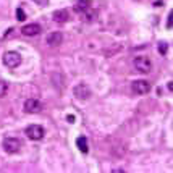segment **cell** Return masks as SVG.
<instances>
[{"mask_svg": "<svg viewBox=\"0 0 173 173\" xmlns=\"http://www.w3.org/2000/svg\"><path fill=\"white\" fill-rule=\"evenodd\" d=\"M2 146H3V151L7 154H16L21 147V141L16 138H5Z\"/></svg>", "mask_w": 173, "mask_h": 173, "instance_id": "obj_3", "label": "cell"}, {"mask_svg": "<svg viewBox=\"0 0 173 173\" xmlns=\"http://www.w3.org/2000/svg\"><path fill=\"white\" fill-rule=\"evenodd\" d=\"M52 18H54L55 23H66V21L70 20V13H68V10H65V8L55 10L54 15H52Z\"/></svg>", "mask_w": 173, "mask_h": 173, "instance_id": "obj_10", "label": "cell"}, {"mask_svg": "<svg viewBox=\"0 0 173 173\" xmlns=\"http://www.w3.org/2000/svg\"><path fill=\"white\" fill-rule=\"evenodd\" d=\"M91 7V2L89 0H78L76 3H74V12L76 13H82L84 10H87Z\"/></svg>", "mask_w": 173, "mask_h": 173, "instance_id": "obj_11", "label": "cell"}, {"mask_svg": "<svg viewBox=\"0 0 173 173\" xmlns=\"http://www.w3.org/2000/svg\"><path fill=\"white\" fill-rule=\"evenodd\" d=\"M131 89L134 94H147L149 91H151V84H149V81H146V79H138V81H134L131 84Z\"/></svg>", "mask_w": 173, "mask_h": 173, "instance_id": "obj_6", "label": "cell"}, {"mask_svg": "<svg viewBox=\"0 0 173 173\" xmlns=\"http://www.w3.org/2000/svg\"><path fill=\"white\" fill-rule=\"evenodd\" d=\"M16 18L20 21H25L26 20V13H25V10L21 8V7H20V8H16Z\"/></svg>", "mask_w": 173, "mask_h": 173, "instance_id": "obj_15", "label": "cell"}, {"mask_svg": "<svg viewBox=\"0 0 173 173\" xmlns=\"http://www.w3.org/2000/svg\"><path fill=\"white\" fill-rule=\"evenodd\" d=\"M34 3H37L39 7H46L49 3V0H34Z\"/></svg>", "mask_w": 173, "mask_h": 173, "instance_id": "obj_17", "label": "cell"}, {"mask_svg": "<svg viewBox=\"0 0 173 173\" xmlns=\"http://www.w3.org/2000/svg\"><path fill=\"white\" fill-rule=\"evenodd\" d=\"M172 89H173V82L170 81V82H168V91H172Z\"/></svg>", "mask_w": 173, "mask_h": 173, "instance_id": "obj_20", "label": "cell"}, {"mask_svg": "<svg viewBox=\"0 0 173 173\" xmlns=\"http://www.w3.org/2000/svg\"><path fill=\"white\" fill-rule=\"evenodd\" d=\"M21 33H23V36H37L39 33H42V28L41 25H37V23H31V25H25L23 28H21Z\"/></svg>", "mask_w": 173, "mask_h": 173, "instance_id": "obj_9", "label": "cell"}, {"mask_svg": "<svg viewBox=\"0 0 173 173\" xmlns=\"http://www.w3.org/2000/svg\"><path fill=\"white\" fill-rule=\"evenodd\" d=\"M3 63L5 66L8 68H16L18 65L21 63V55L15 50H10V52H5L3 54Z\"/></svg>", "mask_w": 173, "mask_h": 173, "instance_id": "obj_2", "label": "cell"}, {"mask_svg": "<svg viewBox=\"0 0 173 173\" xmlns=\"http://www.w3.org/2000/svg\"><path fill=\"white\" fill-rule=\"evenodd\" d=\"M167 28H172V13H170V15H168V21H167Z\"/></svg>", "mask_w": 173, "mask_h": 173, "instance_id": "obj_18", "label": "cell"}, {"mask_svg": "<svg viewBox=\"0 0 173 173\" xmlns=\"http://www.w3.org/2000/svg\"><path fill=\"white\" fill-rule=\"evenodd\" d=\"M167 49H168V44H167V42H160V44H159V52H160L162 55L167 54Z\"/></svg>", "mask_w": 173, "mask_h": 173, "instance_id": "obj_16", "label": "cell"}, {"mask_svg": "<svg viewBox=\"0 0 173 173\" xmlns=\"http://www.w3.org/2000/svg\"><path fill=\"white\" fill-rule=\"evenodd\" d=\"M46 42H47V46H50V47H58L63 42V34L58 33V31H52V33L47 34Z\"/></svg>", "mask_w": 173, "mask_h": 173, "instance_id": "obj_7", "label": "cell"}, {"mask_svg": "<svg viewBox=\"0 0 173 173\" xmlns=\"http://www.w3.org/2000/svg\"><path fill=\"white\" fill-rule=\"evenodd\" d=\"M73 94H74V97H76L78 100H87L89 97H91V89H89L87 84L79 82V84H76V86L73 87Z\"/></svg>", "mask_w": 173, "mask_h": 173, "instance_id": "obj_4", "label": "cell"}, {"mask_svg": "<svg viewBox=\"0 0 173 173\" xmlns=\"http://www.w3.org/2000/svg\"><path fill=\"white\" fill-rule=\"evenodd\" d=\"M7 92H8V84L3 81H0V97L7 95Z\"/></svg>", "mask_w": 173, "mask_h": 173, "instance_id": "obj_14", "label": "cell"}, {"mask_svg": "<svg viewBox=\"0 0 173 173\" xmlns=\"http://www.w3.org/2000/svg\"><path fill=\"white\" fill-rule=\"evenodd\" d=\"M42 110V104L37 99H28L25 102V112L26 113H39Z\"/></svg>", "mask_w": 173, "mask_h": 173, "instance_id": "obj_8", "label": "cell"}, {"mask_svg": "<svg viewBox=\"0 0 173 173\" xmlns=\"http://www.w3.org/2000/svg\"><path fill=\"white\" fill-rule=\"evenodd\" d=\"M79 15H81L82 21H86V23H91V21L95 18V12H94V10H91V7H89L87 10H84L82 13H79Z\"/></svg>", "mask_w": 173, "mask_h": 173, "instance_id": "obj_13", "label": "cell"}, {"mask_svg": "<svg viewBox=\"0 0 173 173\" xmlns=\"http://www.w3.org/2000/svg\"><path fill=\"white\" fill-rule=\"evenodd\" d=\"M25 134L33 141H41L44 138V128L41 125H29V126H26Z\"/></svg>", "mask_w": 173, "mask_h": 173, "instance_id": "obj_1", "label": "cell"}, {"mask_svg": "<svg viewBox=\"0 0 173 173\" xmlns=\"http://www.w3.org/2000/svg\"><path fill=\"white\" fill-rule=\"evenodd\" d=\"M66 120H68L70 123H73V121H74V116H73V115H68V116H66Z\"/></svg>", "mask_w": 173, "mask_h": 173, "instance_id": "obj_19", "label": "cell"}, {"mask_svg": "<svg viewBox=\"0 0 173 173\" xmlns=\"http://www.w3.org/2000/svg\"><path fill=\"white\" fill-rule=\"evenodd\" d=\"M133 65L141 73H149V71L152 70V63H151V60L147 57H136L133 60Z\"/></svg>", "mask_w": 173, "mask_h": 173, "instance_id": "obj_5", "label": "cell"}, {"mask_svg": "<svg viewBox=\"0 0 173 173\" xmlns=\"http://www.w3.org/2000/svg\"><path fill=\"white\" fill-rule=\"evenodd\" d=\"M76 146H78V149L81 151L82 154H87V151H89V146H87V139H86L84 136L76 138Z\"/></svg>", "mask_w": 173, "mask_h": 173, "instance_id": "obj_12", "label": "cell"}]
</instances>
